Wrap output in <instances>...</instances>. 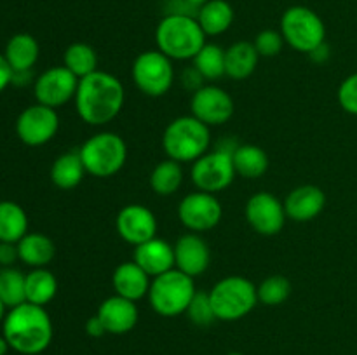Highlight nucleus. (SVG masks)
<instances>
[{"label": "nucleus", "mask_w": 357, "mask_h": 355, "mask_svg": "<svg viewBox=\"0 0 357 355\" xmlns=\"http://www.w3.org/2000/svg\"><path fill=\"white\" fill-rule=\"evenodd\" d=\"M17 260H20L17 244L0 242V268L14 267V263H16Z\"/></svg>", "instance_id": "38"}, {"label": "nucleus", "mask_w": 357, "mask_h": 355, "mask_svg": "<svg viewBox=\"0 0 357 355\" xmlns=\"http://www.w3.org/2000/svg\"><path fill=\"white\" fill-rule=\"evenodd\" d=\"M150 284H152V277L135 261L121 263L112 275V285L115 289V294L131 299V301H138V299L149 296Z\"/></svg>", "instance_id": "21"}, {"label": "nucleus", "mask_w": 357, "mask_h": 355, "mask_svg": "<svg viewBox=\"0 0 357 355\" xmlns=\"http://www.w3.org/2000/svg\"><path fill=\"white\" fill-rule=\"evenodd\" d=\"M232 160L236 173L246 180H258L268 169L267 152L257 145H237Z\"/></svg>", "instance_id": "27"}, {"label": "nucleus", "mask_w": 357, "mask_h": 355, "mask_svg": "<svg viewBox=\"0 0 357 355\" xmlns=\"http://www.w3.org/2000/svg\"><path fill=\"white\" fill-rule=\"evenodd\" d=\"M211 261L209 246L197 233L181 235L174 244V268L195 278L204 274Z\"/></svg>", "instance_id": "17"}, {"label": "nucleus", "mask_w": 357, "mask_h": 355, "mask_svg": "<svg viewBox=\"0 0 357 355\" xmlns=\"http://www.w3.org/2000/svg\"><path fill=\"white\" fill-rule=\"evenodd\" d=\"M96 315L103 322L108 334H126L135 329L138 324L139 312L136 301L114 294L103 299Z\"/></svg>", "instance_id": "18"}, {"label": "nucleus", "mask_w": 357, "mask_h": 355, "mask_svg": "<svg viewBox=\"0 0 357 355\" xmlns=\"http://www.w3.org/2000/svg\"><path fill=\"white\" fill-rule=\"evenodd\" d=\"M331 56V51H330V45L326 44V42H323L321 45H317L316 49H312V51L309 52V58L312 59L314 63H319V65H323L324 61H328Z\"/></svg>", "instance_id": "42"}, {"label": "nucleus", "mask_w": 357, "mask_h": 355, "mask_svg": "<svg viewBox=\"0 0 357 355\" xmlns=\"http://www.w3.org/2000/svg\"><path fill=\"white\" fill-rule=\"evenodd\" d=\"M13 72H31L40 56V45L30 33H16L9 38L3 51Z\"/></svg>", "instance_id": "22"}, {"label": "nucleus", "mask_w": 357, "mask_h": 355, "mask_svg": "<svg viewBox=\"0 0 357 355\" xmlns=\"http://www.w3.org/2000/svg\"><path fill=\"white\" fill-rule=\"evenodd\" d=\"M255 49H257V52L260 54V58H274V56H278L279 52L282 51V47H284V38H282L281 31L278 30H264L260 31V33L257 35V38H255Z\"/></svg>", "instance_id": "36"}, {"label": "nucleus", "mask_w": 357, "mask_h": 355, "mask_svg": "<svg viewBox=\"0 0 357 355\" xmlns=\"http://www.w3.org/2000/svg\"><path fill=\"white\" fill-rule=\"evenodd\" d=\"M223 209L215 194L192 191L181 198L178 205V218L181 225L194 233L208 232L222 221Z\"/></svg>", "instance_id": "12"}, {"label": "nucleus", "mask_w": 357, "mask_h": 355, "mask_svg": "<svg viewBox=\"0 0 357 355\" xmlns=\"http://www.w3.org/2000/svg\"><path fill=\"white\" fill-rule=\"evenodd\" d=\"M188 319L195 324V326H209L216 320L215 310H213L211 299H209L208 292H195V296L192 298L190 305H188L187 312Z\"/></svg>", "instance_id": "35"}, {"label": "nucleus", "mask_w": 357, "mask_h": 355, "mask_svg": "<svg viewBox=\"0 0 357 355\" xmlns=\"http://www.w3.org/2000/svg\"><path fill=\"white\" fill-rule=\"evenodd\" d=\"M244 216L251 228L264 237L278 235L286 223L284 202L268 191H258L251 195L244 207Z\"/></svg>", "instance_id": "13"}, {"label": "nucleus", "mask_w": 357, "mask_h": 355, "mask_svg": "<svg viewBox=\"0 0 357 355\" xmlns=\"http://www.w3.org/2000/svg\"><path fill=\"white\" fill-rule=\"evenodd\" d=\"M192 61L204 80H218L220 77L225 75V49L220 47L218 44L206 42L204 47Z\"/></svg>", "instance_id": "33"}, {"label": "nucleus", "mask_w": 357, "mask_h": 355, "mask_svg": "<svg viewBox=\"0 0 357 355\" xmlns=\"http://www.w3.org/2000/svg\"><path fill=\"white\" fill-rule=\"evenodd\" d=\"M119 237L131 246H139L157 237V218L146 205L128 204L115 218Z\"/></svg>", "instance_id": "16"}, {"label": "nucleus", "mask_w": 357, "mask_h": 355, "mask_svg": "<svg viewBox=\"0 0 357 355\" xmlns=\"http://www.w3.org/2000/svg\"><path fill=\"white\" fill-rule=\"evenodd\" d=\"M63 66H66L80 80L98 72V54L89 44L75 42L63 52Z\"/></svg>", "instance_id": "31"}, {"label": "nucleus", "mask_w": 357, "mask_h": 355, "mask_svg": "<svg viewBox=\"0 0 357 355\" xmlns=\"http://www.w3.org/2000/svg\"><path fill=\"white\" fill-rule=\"evenodd\" d=\"M59 131V115L56 108L35 103L24 108L16 118V136L26 146L47 145Z\"/></svg>", "instance_id": "11"}, {"label": "nucleus", "mask_w": 357, "mask_h": 355, "mask_svg": "<svg viewBox=\"0 0 357 355\" xmlns=\"http://www.w3.org/2000/svg\"><path fill=\"white\" fill-rule=\"evenodd\" d=\"M194 278L178 268L157 275L152 278L149 301L153 312L162 317H178L187 312L192 298L195 296Z\"/></svg>", "instance_id": "7"}, {"label": "nucleus", "mask_w": 357, "mask_h": 355, "mask_svg": "<svg viewBox=\"0 0 357 355\" xmlns=\"http://www.w3.org/2000/svg\"><path fill=\"white\" fill-rule=\"evenodd\" d=\"M260 54L253 42L239 40L225 49V75L234 80H244L253 75Z\"/></svg>", "instance_id": "23"}, {"label": "nucleus", "mask_w": 357, "mask_h": 355, "mask_svg": "<svg viewBox=\"0 0 357 355\" xmlns=\"http://www.w3.org/2000/svg\"><path fill=\"white\" fill-rule=\"evenodd\" d=\"M77 115L87 125H107L124 108L126 90L121 80L108 72L91 73L79 80L75 94Z\"/></svg>", "instance_id": "1"}, {"label": "nucleus", "mask_w": 357, "mask_h": 355, "mask_svg": "<svg viewBox=\"0 0 357 355\" xmlns=\"http://www.w3.org/2000/svg\"><path fill=\"white\" fill-rule=\"evenodd\" d=\"M326 205V195L316 184L296 187L284 198V211L289 219L296 223L312 221L323 212Z\"/></svg>", "instance_id": "19"}, {"label": "nucleus", "mask_w": 357, "mask_h": 355, "mask_svg": "<svg viewBox=\"0 0 357 355\" xmlns=\"http://www.w3.org/2000/svg\"><path fill=\"white\" fill-rule=\"evenodd\" d=\"M132 261L153 278L174 268V246L159 237H153L135 247Z\"/></svg>", "instance_id": "20"}, {"label": "nucleus", "mask_w": 357, "mask_h": 355, "mask_svg": "<svg viewBox=\"0 0 357 355\" xmlns=\"http://www.w3.org/2000/svg\"><path fill=\"white\" fill-rule=\"evenodd\" d=\"M181 183H183V169L181 164L173 159L160 160L150 173V187L160 197L176 194Z\"/></svg>", "instance_id": "30"}, {"label": "nucleus", "mask_w": 357, "mask_h": 355, "mask_svg": "<svg viewBox=\"0 0 357 355\" xmlns=\"http://www.w3.org/2000/svg\"><path fill=\"white\" fill-rule=\"evenodd\" d=\"M195 17L206 37H216V35L225 33L232 26L236 14L227 0H208L204 6L199 7Z\"/></svg>", "instance_id": "25"}, {"label": "nucleus", "mask_w": 357, "mask_h": 355, "mask_svg": "<svg viewBox=\"0 0 357 355\" xmlns=\"http://www.w3.org/2000/svg\"><path fill=\"white\" fill-rule=\"evenodd\" d=\"M227 355H243V354H239V352H230V354H227Z\"/></svg>", "instance_id": "47"}, {"label": "nucleus", "mask_w": 357, "mask_h": 355, "mask_svg": "<svg viewBox=\"0 0 357 355\" xmlns=\"http://www.w3.org/2000/svg\"><path fill=\"white\" fill-rule=\"evenodd\" d=\"M79 79L66 66H52L42 72L33 82V94L37 103L59 108L75 100Z\"/></svg>", "instance_id": "14"}, {"label": "nucleus", "mask_w": 357, "mask_h": 355, "mask_svg": "<svg viewBox=\"0 0 357 355\" xmlns=\"http://www.w3.org/2000/svg\"><path fill=\"white\" fill-rule=\"evenodd\" d=\"M337 97L342 110L357 117V72L342 80Z\"/></svg>", "instance_id": "37"}, {"label": "nucleus", "mask_w": 357, "mask_h": 355, "mask_svg": "<svg viewBox=\"0 0 357 355\" xmlns=\"http://www.w3.org/2000/svg\"><path fill=\"white\" fill-rule=\"evenodd\" d=\"M2 334L17 354L38 355L51 345L54 327L45 306L26 301L7 312L2 322Z\"/></svg>", "instance_id": "2"}, {"label": "nucleus", "mask_w": 357, "mask_h": 355, "mask_svg": "<svg viewBox=\"0 0 357 355\" xmlns=\"http://www.w3.org/2000/svg\"><path fill=\"white\" fill-rule=\"evenodd\" d=\"M216 320L234 322L253 312L258 305L257 285L241 275H229L216 282L208 292Z\"/></svg>", "instance_id": "5"}, {"label": "nucleus", "mask_w": 357, "mask_h": 355, "mask_svg": "<svg viewBox=\"0 0 357 355\" xmlns=\"http://www.w3.org/2000/svg\"><path fill=\"white\" fill-rule=\"evenodd\" d=\"M6 315H7V306L3 305V301H2V299H0V324L3 322Z\"/></svg>", "instance_id": "45"}, {"label": "nucleus", "mask_w": 357, "mask_h": 355, "mask_svg": "<svg viewBox=\"0 0 357 355\" xmlns=\"http://www.w3.org/2000/svg\"><path fill=\"white\" fill-rule=\"evenodd\" d=\"M20 261L30 268H45L56 254V246L47 235L38 232H28L17 242Z\"/></svg>", "instance_id": "24"}, {"label": "nucleus", "mask_w": 357, "mask_h": 355, "mask_svg": "<svg viewBox=\"0 0 357 355\" xmlns=\"http://www.w3.org/2000/svg\"><path fill=\"white\" fill-rule=\"evenodd\" d=\"M86 174V167H84L82 159H80L79 150L59 155L52 162L51 167V181L59 190H72V188H77L82 183Z\"/></svg>", "instance_id": "26"}, {"label": "nucleus", "mask_w": 357, "mask_h": 355, "mask_svg": "<svg viewBox=\"0 0 357 355\" xmlns=\"http://www.w3.org/2000/svg\"><path fill=\"white\" fill-rule=\"evenodd\" d=\"M131 79L138 90L149 97H160L169 93L174 82L173 59L155 49L136 56L131 66Z\"/></svg>", "instance_id": "10"}, {"label": "nucleus", "mask_w": 357, "mask_h": 355, "mask_svg": "<svg viewBox=\"0 0 357 355\" xmlns=\"http://www.w3.org/2000/svg\"><path fill=\"white\" fill-rule=\"evenodd\" d=\"M258 303L267 306L282 305L291 294V282L284 275H271L260 285H257Z\"/></svg>", "instance_id": "34"}, {"label": "nucleus", "mask_w": 357, "mask_h": 355, "mask_svg": "<svg viewBox=\"0 0 357 355\" xmlns=\"http://www.w3.org/2000/svg\"><path fill=\"white\" fill-rule=\"evenodd\" d=\"M155 44L169 59L188 61L204 47L206 33L195 16L166 14L155 28Z\"/></svg>", "instance_id": "3"}, {"label": "nucleus", "mask_w": 357, "mask_h": 355, "mask_svg": "<svg viewBox=\"0 0 357 355\" xmlns=\"http://www.w3.org/2000/svg\"><path fill=\"white\" fill-rule=\"evenodd\" d=\"M26 274L14 267L0 268V299L7 310L26 303Z\"/></svg>", "instance_id": "32"}, {"label": "nucleus", "mask_w": 357, "mask_h": 355, "mask_svg": "<svg viewBox=\"0 0 357 355\" xmlns=\"http://www.w3.org/2000/svg\"><path fill=\"white\" fill-rule=\"evenodd\" d=\"M181 79H183V86L187 87L188 90H192V93H195V90H199L202 87V80H204V77H202L201 73L197 72V68L192 65L190 68L185 70Z\"/></svg>", "instance_id": "39"}, {"label": "nucleus", "mask_w": 357, "mask_h": 355, "mask_svg": "<svg viewBox=\"0 0 357 355\" xmlns=\"http://www.w3.org/2000/svg\"><path fill=\"white\" fill-rule=\"evenodd\" d=\"M86 173L94 178H112L126 166L128 145L117 132L103 131L91 136L79 148Z\"/></svg>", "instance_id": "6"}, {"label": "nucleus", "mask_w": 357, "mask_h": 355, "mask_svg": "<svg viewBox=\"0 0 357 355\" xmlns=\"http://www.w3.org/2000/svg\"><path fill=\"white\" fill-rule=\"evenodd\" d=\"M86 333L89 334L91 338H101V336H105V334H108L107 329H105L103 322H101V319L98 315H93L87 319Z\"/></svg>", "instance_id": "41"}, {"label": "nucleus", "mask_w": 357, "mask_h": 355, "mask_svg": "<svg viewBox=\"0 0 357 355\" xmlns=\"http://www.w3.org/2000/svg\"><path fill=\"white\" fill-rule=\"evenodd\" d=\"M31 80V72H13L14 86H26Z\"/></svg>", "instance_id": "43"}, {"label": "nucleus", "mask_w": 357, "mask_h": 355, "mask_svg": "<svg viewBox=\"0 0 357 355\" xmlns=\"http://www.w3.org/2000/svg\"><path fill=\"white\" fill-rule=\"evenodd\" d=\"M211 145V131L194 115H183L167 124L162 134V148L167 159L176 162H195Z\"/></svg>", "instance_id": "4"}, {"label": "nucleus", "mask_w": 357, "mask_h": 355, "mask_svg": "<svg viewBox=\"0 0 357 355\" xmlns=\"http://www.w3.org/2000/svg\"><path fill=\"white\" fill-rule=\"evenodd\" d=\"M281 35L286 44L298 52L309 54L326 42V26L316 10L305 6H291L281 17Z\"/></svg>", "instance_id": "9"}, {"label": "nucleus", "mask_w": 357, "mask_h": 355, "mask_svg": "<svg viewBox=\"0 0 357 355\" xmlns=\"http://www.w3.org/2000/svg\"><path fill=\"white\" fill-rule=\"evenodd\" d=\"M237 143H220L213 152L204 153L201 159L192 164L190 178L197 190L208 194H218L229 188L236 178L232 153Z\"/></svg>", "instance_id": "8"}, {"label": "nucleus", "mask_w": 357, "mask_h": 355, "mask_svg": "<svg viewBox=\"0 0 357 355\" xmlns=\"http://www.w3.org/2000/svg\"><path fill=\"white\" fill-rule=\"evenodd\" d=\"M10 350V345H9V341L6 340V336H0V355H7V352Z\"/></svg>", "instance_id": "44"}, {"label": "nucleus", "mask_w": 357, "mask_h": 355, "mask_svg": "<svg viewBox=\"0 0 357 355\" xmlns=\"http://www.w3.org/2000/svg\"><path fill=\"white\" fill-rule=\"evenodd\" d=\"M13 84V68L7 63L6 56L0 52V94Z\"/></svg>", "instance_id": "40"}, {"label": "nucleus", "mask_w": 357, "mask_h": 355, "mask_svg": "<svg viewBox=\"0 0 357 355\" xmlns=\"http://www.w3.org/2000/svg\"><path fill=\"white\" fill-rule=\"evenodd\" d=\"M190 111L208 127H216V125L227 124L232 118L236 104H234L232 96L222 87L202 86L192 94Z\"/></svg>", "instance_id": "15"}, {"label": "nucleus", "mask_w": 357, "mask_h": 355, "mask_svg": "<svg viewBox=\"0 0 357 355\" xmlns=\"http://www.w3.org/2000/svg\"><path fill=\"white\" fill-rule=\"evenodd\" d=\"M26 301L33 305L45 306L58 294L56 275L47 268H31L26 274Z\"/></svg>", "instance_id": "29"}, {"label": "nucleus", "mask_w": 357, "mask_h": 355, "mask_svg": "<svg viewBox=\"0 0 357 355\" xmlns=\"http://www.w3.org/2000/svg\"><path fill=\"white\" fill-rule=\"evenodd\" d=\"M188 3H190V6H194L195 9H199V7L201 6H204L206 2H208V0H187Z\"/></svg>", "instance_id": "46"}, {"label": "nucleus", "mask_w": 357, "mask_h": 355, "mask_svg": "<svg viewBox=\"0 0 357 355\" xmlns=\"http://www.w3.org/2000/svg\"><path fill=\"white\" fill-rule=\"evenodd\" d=\"M26 233V211L17 202L0 200V242L17 244Z\"/></svg>", "instance_id": "28"}]
</instances>
